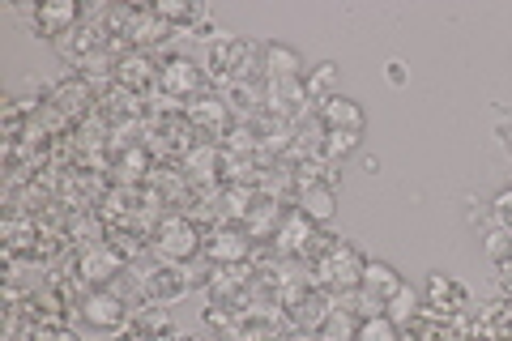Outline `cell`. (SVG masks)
I'll list each match as a JSON object with an SVG mask.
<instances>
[{"instance_id": "obj_6", "label": "cell", "mask_w": 512, "mask_h": 341, "mask_svg": "<svg viewBox=\"0 0 512 341\" xmlns=\"http://www.w3.org/2000/svg\"><path fill=\"white\" fill-rule=\"evenodd\" d=\"M201 256L210 261L214 269L222 265H248V256H252V239L248 231L239 222H222V226H210L201 239Z\"/></svg>"}, {"instance_id": "obj_8", "label": "cell", "mask_w": 512, "mask_h": 341, "mask_svg": "<svg viewBox=\"0 0 512 341\" xmlns=\"http://www.w3.org/2000/svg\"><path fill=\"white\" fill-rule=\"evenodd\" d=\"M124 273H128V256H120L111 243L77 252V278H82L86 290H111Z\"/></svg>"}, {"instance_id": "obj_21", "label": "cell", "mask_w": 512, "mask_h": 341, "mask_svg": "<svg viewBox=\"0 0 512 341\" xmlns=\"http://www.w3.org/2000/svg\"><path fill=\"white\" fill-rule=\"evenodd\" d=\"M316 116L325 120V128H338V133H359L363 137V111H359V103L342 99V94H333L329 103H320Z\"/></svg>"}, {"instance_id": "obj_26", "label": "cell", "mask_w": 512, "mask_h": 341, "mask_svg": "<svg viewBox=\"0 0 512 341\" xmlns=\"http://www.w3.org/2000/svg\"><path fill=\"white\" fill-rule=\"evenodd\" d=\"M333 94H338V64H320L308 77V99H312V107H320V103H329Z\"/></svg>"}, {"instance_id": "obj_30", "label": "cell", "mask_w": 512, "mask_h": 341, "mask_svg": "<svg viewBox=\"0 0 512 341\" xmlns=\"http://www.w3.org/2000/svg\"><path fill=\"white\" fill-rule=\"evenodd\" d=\"M491 214H495V226H500V231H512V188H508V192H500V197H495Z\"/></svg>"}, {"instance_id": "obj_14", "label": "cell", "mask_w": 512, "mask_h": 341, "mask_svg": "<svg viewBox=\"0 0 512 341\" xmlns=\"http://www.w3.org/2000/svg\"><path fill=\"white\" fill-rule=\"evenodd\" d=\"M124 35H128V43L137 47V52H154V47H167L171 39H175V30L158 18L154 13V5L150 9H128V22H124Z\"/></svg>"}, {"instance_id": "obj_9", "label": "cell", "mask_w": 512, "mask_h": 341, "mask_svg": "<svg viewBox=\"0 0 512 341\" xmlns=\"http://www.w3.org/2000/svg\"><path fill=\"white\" fill-rule=\"evenodd\" d=\"M261 90H265V111L278 120H299L303 111H312L308 99V81L303 77H261Z\"/></svg>"}, {"instance_id": "obj_1", "label": "cell", "mask_w": 512, "mask_h": 341, "mask_svg": "<svg viewBox=\"0 0 512 341\" xmlns=\"http://www.w3.org/2000/svg\"><path fill=\"white\" fill-rule=\"evenodd\" d=\"M210 86H235V81H256L261 77V47L239 39V35H214L205 43V60H201Z\"/></svg>"}, {"instance_id": "obj_23", "label": "cell", "mask_w": 512, "mask_h": 341, "mask_svg": "<svg viewBox=\"0 0 512 341\" xmlns=\"http://www.w3.org/2000/svg\"><path fill=\"white\" fill-rule=\"evenodd\" d=\"M299 52H291V47L282 43H269L261 47V77H299Z\"/></svg>"}, {"instance_id": "obj_20", "label": "cell", "mask_w": 512, "mask_h": 341, "mask_svg": "<svg viewBox=\"0 0 512 341\" xmlns=\"http://www.w3.org/2000/svg\"><path fill=\"white\" fill-rule=\"evenodd\" d=\"M295 205L308 214L316 226H329L333 214H338V184H312V188H303Z\"/></svg>"}, {"instance_id": "obj_3", "label": "cell", "mask_w": 512, "mask_h": 341, "mask_svg": "<svg viewBox=\"0 0 512 341\" xmlns=\"http://www.w3.org/2000/svg\"><path fill=\"white\" fill-rule=\"evenodd\" d=\"M201 239H205V231L192 218L163 214V222L154 226L150 252H154V261H163V265H192L201 256Z\"/></svg>"}, {"instance_id": "obj_24", "label": "cell", "mask_w": 512, "mask_h": 341, "mask_svg": "<svg viewBox=\"0 0 512 341\" xmlns=\"http://www.w3.org/2000/svg\"><path fill=\"white\" fill-rule=\"evenodd\" d=\"M316 341H359V316H350L346 307H333V316L316 329Z\"/></svg>"}, {"instance_id": "obj_18", "label": "cell", "mask_w": 512, "mask_h": 341, "mask_svg": "<svg viewBox=\"0 0 512 341\" xmlns=\"http://www.w3.org/2000/svg\"><path fill=\"white\" fill-rule=\"evenodd\" d=\"M427 307L440 316H453V312H466L470 299H466V286L453 282L448 273H431L427 278Z\"/></svg>"}, {"instance_id": "obj_33", "label": "cell", "mask_w": 512, "mask_h": 341, "mask_svg": "<svg viewBox=\"0 0 512 341\" xmlns=\"http://www.w3.org/2000/svg\"><path fill=\"white\" fill-rule=\"evenodd\" d=\"M218 341H239V337H218Z\"/></svg>"}, {"instance_id": "obj_16", "label": "cell", "mask_w": 512, "mask_h": 341, "mask_svg": "<svg viewBox=\"0 0 512 341\" xmlns=\"http://www.w3.org/2000/svg\"><path fill=\"white\" fill-rule=\"evenodd\" d=\"M316 235V222L303 214L299 205H291L286 209V218H282V226H278V239H274V248L282 252V256H299L303 248H308V239Z\"/></svg>"}, {"instance_id": "obj_32", "label": "cell", "mask_w": 512, "mask_h": 341, "mask_svg": "<svg viewBox=\"0 0 512 341\" xmlns=\"http://www.w3.org/2000/svg\"><path fill=\"white\" fill-rule=\"evenodd\" d=\"M389 81H397V86H402V81H406V69H402V64H397V60L389 64Z\"/></svg>"}, {"instance_id": "obj_11", "label": "cell", "mask_w": 512, "mask_h": 341, "mask_svg": "<svg viewBox=\"0 0 512 341\" xmlns=\"http://www.w3.org/2000/svg\"><path fill=\"white\" fill-rule=\"evenodd\" d=\"M47 103H52L60 116L77 128V124H86L94 116V107H99V94H94L77 73H69L64 81H56V86L47 90Z\"/></svg>"}, {"instance_id": "obj_17", "label": "cell", "mask_w": 512, "mask_h": 341, "mask_svg": "<svg viewBox=\"0 0 512 341\" xmlns=\"http://www.w3.org/2000/svg\"><path fill=\"white\" fill-rule=\"evenodd\" d=\"M218 99L231 107L235 120H256V116L265 111V90H261V81H235V86H222Z\"/></svg>"}, {"instance_id": "obj_7", "label": "cell", "mask_w": 512, "mask_h": 341, "mask_svg": "<svg viewBox=\"0 0 512 341\" xmlns=\"http://www.w3.org/2000/svg\"><path fill=\"white\" fill-rule=\"evenodd\" d=\"M184 116L192 120V128H197V137L210 141V145H227V137L235 133V124H239V120L231 116V107L218 99V90L201 94L197 103H188Z\"/></svg>"}, {"instance_id": "obj_22", "label": "cell", "mask_w": 512, "mask_h": 341, "mask_svg": "<svg viewBox=\"0 0 512 341\" xmlns=\"http://www.w3.org/2000/svg\"><path fill=\"white\" fill-rule=\"evenodd\" d=\"M402 286H406V282L397 278V269L380 265V261H367V265H363V286H359V290H363V295H372L380 307L389 303V299H393Z\"/></svg>"}, {"instance_id": "obj_5", "label": "cell", "mask_w": 512, "mask_h": 341, "mask_svg": "<svg viewBox=\"0 0 512 341\" xmlns=\"http://www.w3.org/2000/svg\"><path fill=\"white\" fill-rule=\"evenodd\" d=\"M77 320H82L90 333L116 337L120 329L133 324V307H128V299H120L116 290H86L82 303H77Z\"/></svg>"}, {"instance_id": "obj_31", "label": "cell", "mask_w": 512, "mask_h": 341, "mask_svg": "<svg viewBox=\"0 0 512 341\" xmlns=\"http://www.w3.org/2000/svg\"><path fill=\"white\" fill-rule=\"evenodd\" d=\"M500 299L512 303V265H500Z\"/></svg>"}, {"instance_id": "obj_15", "label": "cell", "mask_w": 512, "mask_h": 341, "mask_svg": "<svg viewBox=\"0 0 512 341\" xmlns=\"http://www.w3.org/2000/svg\"><path fill=\"white\" fill-rule=\"evenodd\" d=\"M286 209H291V205H282V201H274V197H265V192H261L239 226L248 231L252 243H274V239H278V226H282V218H286Z\"/></svg>"}, {"instance_id": "obj_4", "label": "cell", "mask_w": 512, "mask_h": 341, "mask_svg": "<svg viewBox=\"0 0 512 341\" xmlns=\"http://www.w3.org/2000/svg\"><path fill=\"white\" fill-rule=\"evenodd\" d=\"M158 90H163L171 103L188 107V103H197L201 94H210L214 86H210V77H205V69H201L197 60H188V56H163V60H158Z\"/></svg>"}, {"instance_id": "obj_2", "label": "cell", "mask_w": 512, "mask_h": 341, "mask_svg": "<svg viewBox=\"0 0 512 341\" xmlns=\"http://www.w3.org/2000/svg\"><path fill=\"white\" fill-rule=\"evenodd\" d=\"M363 256H359V248L355 243H333V248L320 256V261L312 265V282L320 286V290H329L333 299H346V295H355V290L363 286Z\"/></svg>"}, {"instance_id": "obj_29", "label": "cell", "mask_w": 512, "mask_h": 341, "mask_svg": "<svg viewBox=\"0 0 512 341\" xmlns=\"http://www.w3.org/2000/svg\"><path fill=\"white\" fill-rule=\"evenodd\" d=\"M487 256L495 261V269L512 265V231H500V226H495V231L487 235Z\"/></svg>"}, {"instance_id": "obj_12", "label": "cell", "mask_w": 512, "mask_h": 341, "mask_svg": "<svg viewBox=\"0 0 512 341\" xmlns=\"http://www.w3.org/2000/svg\"><path fill=\"white\" fill-rule=\"evenodd\" d=\"M22 18H30V35L39 39H60L86 18V9H77L73 0H56V5H35V9H18Z\"/></svg>"}, {"instance_id": "obj_25", "label": "cell", "mask_w": 512, "mask_h": 341, "mask_svg": "<svg viewBox=\"0 0 512 341\" xmlns=\"http://www.w3.org/2000/svg\"><path fill=\"white\" fill-rule=\"evenodd\" d=\"M355 150H359V133H338V128H329L312 158H320V162H329L333 167V162H342L346 154H355Z\"/></svg>"}, {"instance_id": "obj_27", "label": "cell", "mask_w": 512, "mask_h": 341, "mask_svg": "<svg viewBox=\"0 0 512 341\" xmlns=\"http://www.w3.org/2000/svg\"><path fill=\"white\" fill-rule=\"evenodd\" d=\"M414 312H419V295H414L410 286H402V290H397V295H393L389 303H384V316H389L393 324H406Z\"/></svg>"}, {"instance_id": "obj_10", "label": "cell", "mask_w": 512, "mask_h": 341, "mask_svg": "<svg viewBox=\"0 0 512 341\" xmlns=\"http://www.w3.org/2000/svg\"><path fill=\"white\" fill-rule=\"evenodd\" d=\"M150 171H154V154L146 150V145L116 137V150H111V162H107V180L124 184V188H141Z\"/></svg>"}, {"instance_id": "obj_13", "label": "cell", "mask_w": 512, "mask_h": 341, "mask_svg": "<svg viewBox=\"0 0 512 341\" xmlns=\"http://www.w3.org/2000/svg\"><path fill=\"white\" fill-rule=\"evenodd\" d=\"M116 86L141 94V99H150V94L158 90V56L154 52H137V47L128 56H120L116 60Z\"/></svg>"}, {"instance_id": "obj_19", "label": "cell", "mask_w": 512, "mask_h": 341, "mask_svg": "<svg viewBox=\"0 0 512 341\" xmlns=\"http://www.w3.org/2000/svg\"><path fill=\"white\" fill-rule=\"evenodd\" d=\"M478 341H512V303L508 299H491L483 312L474 316Z\"/></svg>"}, {"instance_id": "obj_28", "label": "cell", "mask_w": 512, "mask_h": 341, "mask_svg": "<svg viewBox=\"0 0 512 341\" xmlns=\"http://www.w3.org/2000/svg\"><path fill=\"white\" fill-rule=\"evenodd\" d=\"M397 324L389 320V316H367V320H359V341H397Z\"/></svg>"}]
</instances>
